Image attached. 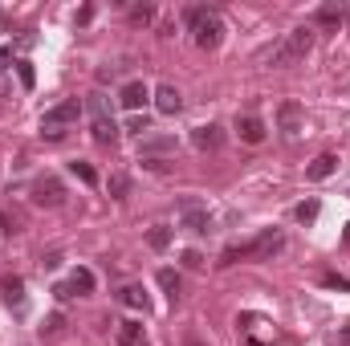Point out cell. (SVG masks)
I'll return each instance as SVG.
<instances>
[{"label":"cell","instance_id":"8","mask_svg":"<svg viewBox=\"0 0 350 346\" xmlns=\"http://www.w3.org/2000/svg\"><path fill=\"white\" fill-rule=\"evenodd\" d=\"M90 289H94V273H90V269H74V277L62 281L53 293H57L62 302H70V297H78V293H90Z\"/></svg>","mask_w":350,"mask_h":346},{"label":"cell","instance_id":"25","mask_svg":"<svg viewBox=\"0 0 350 346\" xmlns=\"http://www.w3.org/2000/svg\"><path fill=\"white\" fill-rule=\"evenodd\" d=\"M131 21H135V25H151V21H155V8H151V4H135V8H131Z\"/></svg>","mask_w":350,"mask_h":346},{"label":"cell","instance_id":"26","mask_svg":"<svg viewBox=\"0 0 350 346\" xmlns=\"http://www.w3.org/2000/svg\"><path fill=\"white\" fill-rule=\"evenodd\" d=\"M70 172L78 175L82 183H98V175H94V168H90V163H82V159H74V163H70Z\"/></svg>","mask_w":350,"mask_h":346},{"label":"cell","instance_id":"34","mask_svg":"<svg viewBox=\"0 0 350 346\" xmlns=\"http://www.w3.org/2000/svg\"><path fill=\"white\" fill-rule=\"evenodd\" d=\"M8 98H12V90H8V82L0 78V110H4V102H8Z\"/></svg>","mask_w":350,"mask_h":346},{"label":"cell","instance_id":"10","mask_svg":"<svg viewBox=\"0 0 350 346\" xmlns=\"http://www.w3.org/2000/svg\"><path fill=\"white\" fill-rule=\"evenodd\" d=\"M191 143H196L200 151H220V147H224V127H216V122L196 127V131H191Z\"/></svg>","mask_w":350,"mask_h":346},{"label":"cell","instance_id":"37","mask_svg":"<svg viewBox=\"0 0 350 346\" xmlns=\"http://www.w3.org/2000/svg\"><path fill=\"white\" fill-rule=\"evenodd\" d=\"M342 237H347V245H350V224H347V232H342Z\"/></svg>","mask_w":350,"mask_h":346},{"label":"cell","instance_id":"24","mask_svg":"<svg viewBox=\"0 0 350 346\" xmlns=\"http://www.w3.org/2000/svg\"><path fill=\"white\" fill-rule=\"evenodd\" d=\"M322 285H326V289H338V293H350V281L342 273H322Z\"/></svg>","mask_w":350,"mask_h":346},{"label":"cell","instance_id":"2","mask_svg":"<svg viewBox=\"0 0 350 346\" xmlns=\"http://www.w3.org/2000/svg\"><path fill=\"white\" fill-rule=\"evenodd\" d=\"M310 45H314V33H310V29H289V33L269 49V66H273V70H289V66H297V62L310 53Z\"/></svg>","mask_w":350,"mask_h":346},{"label":"cell","instance_id":"9","mask_svg":"<svg viewBox=\"0 0 350 346\" xmlns=\"http://www.w3.org/2000/svg\"><path fill=\"white\" fill-rule=\"evenodd\" d=\"M277 122H281V135H285V139H297V135H301V106H297V102H281Z\"/></svg>","mask_w":350,"mask_h":346},{"label":"cell","instance_id":"15","mask_svg":"<svg viewBox=\"0 0 350 346\" xmlns=\"http://www.w3.org/2000/svg\"><path fill=\"white\" fill-rule=\"evenodd\" d=\"M155 106H159V114H175V110L183 106V98H179L175 86H159L155 90Z\"/></svg>","mask_w":350,"mask_h":346},{"label":"cell","instance_id":"5","mask_svg":"<svg viewBox=\"0 0 350 346\" xmlns=\"http://www.w3.org/2000/svg\"><path fill=\"white\" fill-rule=\"evenodd\" d=\"M90 106V131H94V143H102V147H110L114 139H118V127H114V114H110V102L102 98V94H90L86 98Z\"/></svg>","mask_w":350,"mask_h":346},{"label":"cell","instance_id":"3","mask_svg":"<svg viewBox=\"0 0 350 346\" xmlns=\"http://www.w3.org/2000/svg\"><path fill=\"white\" fill-rule=\"evenodd\" d=\"M281 249H285V237L269 228V232H261V237L249 241V245H232V249H224L220 265H237V261H273Z\"/></svg>","mask_w":350,"mask_h":346},{"label":"cell","instance_id":"28","mask_svg":"<svg viewBox=\"0 0 350 346\" xmlns=\"http://www.w3.org/2000/svg\"><path fill=\"white\" fill-rule=\"evenodd\" d=\"M62 326H66V314H49V318H45V326H41V330H45V334H57V330H62Z\"/></svg>","mask_w":350,"mask_h":346},{"label":"cell","instance_id":"13","mask_svg":"<svg viewBox=\"0 0 350 346\" xmlns=\"http://www.w3.org/2000/svg\"><path fill=\"white\" fill-rule=\"evenodd\" d=\"M147 98H151V90L143 86V82H126V86H122V94H118V102H122L126 110H139Z\"/></svg>","mask_w":350,"mask_h":346},{"label":"cell","instance_id":"6","mask_svg":"<svg viewBox=\"0 0 350 346\" xmlns=\"http://www.w3.org/2000/svg\"><path fill=\"white\" fill-rule=\"evenodd\" d=\"M179 220H183V228L187 232H208L212 228V216H208V204H200V200H179Z\"/></svg>","mask_w":350,"mask_h":346},{"label":"cell","instance_id":"32","mask_svg":"<svg viewBox=\"0 0 350 346\" xmlns=\"http://www.w3.org/2000/svg\"><path fill=\"white\" fill-rule=\"evenodd\" d=\"M147 172H167V159H143Z\"/></svg>","mask_w":350,"mask_h":346},{"label":"cell","instance_id":"33","mask_svg":"<svg viewBox=\"0 0 350 346\" xmlns=\"http://www.w3.org/2000/svg\"><path fill=\"white\" fill-rule=\"evenodd\" d=\"M90 21H94V8H90V4L86 8H78V25H90Z\"/></svg>","mask_w":350,"mask_h":346},{"label":"cell","instance_id":"35","mask_svg":"<svg viewBox=\"0 0 350 346\" xmlns=\"http://www.w3.org/2000/svg\"><path fill=\"white\" fill-rule=\"evenodd\" d=\"M8 57H12V49H8V45H0V66H4Z\"/></svg>","mask_w":350,"mask_h":346},{"label":"cell","instance_id":"21","mask_svg":"<svg viewBox=\"0 0 350 346\" xmlns=\"http://www.w3.org/2000/svg\"><path fill=\"white\" fill-rule=\"evenodd\" d=\"M318 212H322V204H318V200H306V204H297V208H293V216H297L301 224H314V220H318Z\"/></svg>","mask_w":350,"mask_h":346},{"label":"cell","instance_id":"31","mask_svg":"<svg viewBox=\"0 0 350 346\" xmlns=\"http://www.w3.org/2000/svg\"><path fill=\"white\" fill-rule=\"evenodd\" d=\"M183 265H187V269H204V257H200V253H196V249H187V253H183Z\"/></svg>","mask_w":350,"mask_h":346},{"label":"cell","instance_id":"18","mask_svg":"<svg viewBox=\"0 0 350 346\" xmlns=\"http://www.w3.org/2000/svg\"><path fill=\"white\" fill-rule=\"evenodd\" d=\"M347 21V4H326L318 8V25H342Z\"/></svg>","mask_w":350,"mask_h":346},{"label":"cell","instance_id":"29","mask_svg":"<svg viewBox=\"0 0 350 346\" xmlns=\"http://www.w3.org/2000/svg\"><path fill=\"white\" fill-rule=\"evenodd\" d=\"M143 131H151V122H147V114H135L131 118V135H143Z\"/></svg>","mask_w":350,"mask_h":346},{"label":"cell","instance_id":"19","mask_svg":"<svg viewBox=\"0 0 350 346\" xmlns=\"http://www.w3.org/2000/svg\"><path fill=\"white\" fill-rule=\"evenodd\" d=\"M147 245H151L155 253H163V249L172 245V228H167V224H155V228L147 232Z\"/></svg>","mask_w":350,"mask_h":346},{"label":"cell","instance_id":"4","mask_svg":"<svg viewBox=\"0 0 350 346\" xmlns=\"http://www.w3.org/2000/svg\"><path fill=\"white\" fill-rule=\"evenodd\" d=\"M78 114H82V102H78V98H66V102L49 106V110L41 114V135H45V139H62V135L78 122Z\"/></svg>","mask_w":350,"mask_h":346},{"label":"cell","instance_id":"12","mask_svg":"<svg viewBox=\"0 0 350 346\" xmlns=\"http://www.w3.org/2000/svg\"><path fill=\"white\" fill-rule=\"evenodd\" d=\"M334 168H338V155H330V151H326V155H318V159L306 168V179L322 183V179H330V175H334Z\"/></svg>","mask_w":350,"mask_h":346},{"label":"cell","instance_id":"11","mask_svg":"<svg viewBox=\"0 0 350 346\" xmlns=\"http://www.w3.org/2000/svg\"><path fill=\"white\" fill-rule=\"evenodd\" d=\"M237 131H241V139H245V143H253V147L265 143V135H269V127H265L257 114H241V118H237Z\"/></svg>","mask_w":350,"mask_h":346},{"label":"cell","instance_id":"27","mask_svg":"<svg viewBox=\"0 0 350 346\" xmlns=\"http://www.w3.org/2000/svg\"><path fill=\"white\" fill-rule=\"evenodd\" d=\"M16 74H21V86H25V90H33L37 74H33V66H29V62H16Z\"/></svg>","mask_w":350,"mask_h":346},{"label":"cell","instance_id":"36","mask_svg":"<svg viewBox=\"0 0 350 346\" xmlns=\"http://www.w3.org/2000/svg\"><path fill=\"white\" fill-rule=\"evenodd\" d=\"M342 338H347V343H350V322H347V326H342Z\"/></svg>","mask_w":350,"mask_h":346},{"label":"cell","instance_id":"22","mask_svg":"<svg viewBox=\"0 0 350 346\" xmlns=\"http://www.w3.org/2000/svg\"><path fill=\"white\" fill-rule=\"evenodd\" d=\"M0 289H4V297H8V302H21V297H25V281H21V277H4V281H0Z\"/></svg>","mask_w":350,"mask_h":346},{"label":"cell","instance_id":"20","mask_svg":"<svg viewBox=\"0 0 350 346\" xmlns=\"http://www.w3.org/2000/svg\"><path fill=\"white\" fill-rule=\"evenodd\" d=\"M106 187H110V196H114V200H126V191H131V175L114 172L110 179H106Z\"/></svg>","mask_w":350,"mask_h":346},{"label":"cell","instance_id":"23","mask_svg":"<svg viewBox=\"0 0 350 346\" xmlns=\"http://www.w3.org/2000/svg\"><path fill=\"white\" fill-rule=\"evenodd\" d=\"M159 285H163V293L167 297H179V273H172V269H159Z\"/></svg>","mask_w":350,"mask_h":346},{"label":"cell","instance_id":"30","mask_svg":"<svg viewBox=\"0 0 350 346\" xmlns=\"http://www.w3.org/2000/svg\"><path fill=\"white\" fill-rule=\"evenodd\" d=\"M4 232H8V237L21 232V216H16V212H4Z\"/></svg>","mask_w":350,"mask_h":346},{"label":"cell","instance_id":"38","mask_svg":"<svg viewBox=\"0 0 350 346\" xmlns=\"http://www.w3.org/2000/svg\"><path fill=\"white\" fill-rule=\"evenodd\" d=\"M347 25H350V8H347Z\"/></svg>","mask_w":350,"mask_h":346},{"label":"cell","instance_id":"7","mask_svg":"<svg viewBox=\"0 0 350 346\" xmlns=\"http://www.w3.org/2000/svg\"><path fill=\"white\" fill-rule=\"evenodd\" d=\"M33 204H41V208H62V204H66V187H62V179L41 175V179L33 183Z\"/></svg>","mask_w":350,"mask_h":346},{"label":"cell","instance_id":"1","mask_svg":"<svg viewBox=\"0 0 350 346\" xmlns=\"http://www.w3.org/2000/svg\"><path fill=\"white\" fill-rule=\"evenodd\" d=\"M183 21H187V29H191V37H196V45H200V49H216V45L224 41V21H220V12H216V8L191 4V8L183 12Z\"/></svg>","mask_w":350,"mask_h":346},{"label":"cell","instance_id":"14","mask_svg":"<svg viewBox=\"0 0 350 346\" xmlns=\"http://www.w3.org/2000/svg\"><path fill=\"white\" fill-rule=\"evenodd\" d=\"M175 139L172 135H155V139H143V159H159V155H172Z\"/></svg>","mask_w":350,"mask_h":346},{"label":"cell","instance_id":"17","mask_svg":"<svg viewBox=\"0 0 350 346\" xmlns=\"http://www.w3.org/2000/svg\"><path fill=\"white\" fill-rule=\"evenodd\" d=\"M143 343V322H118V346H139Z\"/></svg>","mask_w":350,"mask_h":346},{"label":"cell","instance_id":"16","mask_svg":"<svg viewBox=\"0 0 350 346\" xmlns=\"http://www.w3.org/2000/svg\"><path fill=\"white\" fill-rule=\"evenodd\" d=\"M118 302L147 314V289H143V285H122V289H118Z\"/></svg>","mask_w":350,"mask_h":346}]
</instances>
